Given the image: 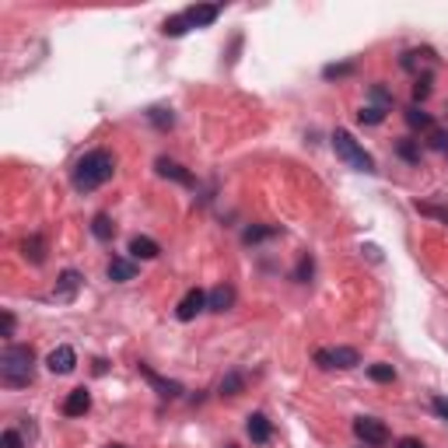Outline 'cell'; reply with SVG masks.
<instances>
[{"label":"cell","mask_w":448,"mask_h":448,"mask_svg":"<svg viewBox=\"0 0 448 448\" xmlns=\"http://www.w3.org/2000/svg\"><path fill=\"white\" fill-rule=\"evenodd\" d=\"M0 448H25V442H21L18 431H4L0 435Z\"/></svg>","instance_id":"1f68e13d"},{"label":"cell","mask_w":448,"mask_h":448,"mask_svg":"<svg viewBox=\"0 0 448 448\" xmlns=\"http://www.w3.org/2000/svg\"><path fill=\"white\" fill-rule=\"evenodd\" d=\"M428 95H431V74L417 78V85H413V105H420V102H424Z\"/></svg>","instance_id":"f1b7e54d"},{"label":"cell","mask_w":448,"mask_h":448,"mask_svg":"<svg viewBox=\"0 0 448 448\" xmlns=\"http://www.w3.org/2000/svg\"><path fill=\"white\" fill-rule=\"evenodd\" d=\"M182 14L189 18L193 28H207V25H214L221 18V4H196V7H186Z\"/></svg>","instance_id":"ba28073f"},{"label":"cell","mask_w":448,"mask_h":448,"mask_svg":"<svg viewBox=\"0 0 448 448\" xmlns=\"http://www.w3.org/2000/svg\"><path fill=\"white\" fill-rule=\"evenodd\" d=\"M315 364L322 371H351L361 364V354L354 347H319L315 351Z\"/></svg>","instance_id":"277c9868"},{"label":"cell","mask_w":448,"mask_h":448,"mask_svg":"<svg viewBox=\"0 0 448 448\" xmlns=\"http://www.w3.org/2000/svg\"><path fill=\"white\" fill-rule=\"evenodd\" d=\"M273 235H280V228H277V224H253V228H246L242 242H246V246H256V242L273 238Z\"/></svg>","instance_id":"d6986e66"},{"label":"cell","mask_w":448,"mask_h":448,"mask_svg":"<svg viewBox=\"0 0 448 448\" xmlns=\"http://www.w3.org/2000/svg\"><path fill=\"white\" fill-rule=\"evenodd\" d=\"M354 435L368 448H385L389 445V428L378 420V417H358L354 420Z\"/></svg>","instance_id":"5b68a950"},{"label":"cell","mask_w":448,"mask_h":448,"mask_svg":"<svg viewBox=\"0 0 448 448\" xmlns=\"http://www.w3.org/2000/svg\"><path fill=\"white\" fill-rule=\"evenodd\" d=\"M396 448H424V442H420V438H399Z\"/></svg>","instance_id":"d590c367"},{"label":"cell","mask_w":448,"mask_h":448,"mask_svg":"<svg viewBox=\"0 0 448 448\" xmlns=\"http://www.w3.org/2000/svg\"><path fill=\"white\" fill-rule=\"evenodd\" d=\"M105 277H109L112 284H126V280L137 277V263H133V260H123V256H112L109 267H105Z\"/></svg>","instance_id":"30bf717a"},{"label":"cell","mask_w":448,"mask_h":448,"mask_svg":"<svg viewBox=\"0 0 448 448\" xmlns=\"http://www.w3.org/2000/svg\"><path fill=\"white\" fill-rule=\"evenodd\" d=\"M406 123H410V130H431V112H424L420 105H410L406 109Z\"/></svg>","instance_id":"44dd1931"},{"label":"cell","mask_w":448,"mask_h":448,"mask_svg":"<svg viewBox=\"0 0 448 448\" xmlns=\"http://www.w3.org/2000/svg\"><path fill=\"white\" fill-rule=\"evenodd\" d=\"M193 25H189V18L186 14H172V18H165V25H162V32L169 35V39H179V35H186Z\"/></svg>","instance_id":"ffe728a7"},{"label":"cell","mask_w":448,"mask_h":448,"mask_svg":"<svg viewBox=\"0 0 448 448\" xmlns=\"http://www.w3.org/2000/svg\"><path fill=\"white\" fill-rule=\"evenodd\" d=\"M35 378V354L25 344H7L0 351V382L7 389H25Z\"/></svg>","instance_id":"6da1fadb"},{"label":"cell","mask_w":448,"mask_h":448,"mask_svg":"<svg viewBox=\"0 0 448 448\" xmlns=\"http://www.w3.org/2000/svg\"><path fill=\"white\" fill-rule=\"evenodd\" d=\"M308 277H312V260H308V256H301V263H298V270H294V280H301V284H305Z\"/></svg>","instance_id":"d6a6232c"},{"label":"cell","mask_w":448,"mask_h":448,"mask_svg":"<svg viewBox=\"0 0 448 448\" xmlns=\"http://www.w3.org/2000/svg\"><path fill=\"white\" fill-rule=\"evenodd\" d=\"M46 368L53 371V375H71L74 368H78V354H74V347H56L49 358H46Z\"/></svg>","instance_id":"52a82bcc"},{"label":"cell","mask_w":448,"mask_h":448,"mask_svg":"<svg viewBox=\"0 0 448 448\" xmlns=\"http://www.w3.org/2000/svg\"><path fill=\"white\" fill-rule=\"evenodd\" d=\"M333 151L351 165V169H358V172H375V158L361 147L358 140H354V133H347V130H337L333 133Z\"/></svg>","instance_id":"3957f363"},{"label":"cell","mask_w":448,"mask_h":448,"mask_svg":"<svg viewBox=\"0 0 448 448\" xmlns=\"http://www.w3.org/2000/svg\"><path fill=\"white\" fill-rule=\"evenodd\" d=\"M21 253H25V260H32L35 267L46 263V242H42V235H28V238L21 242Z\"/></svg>","instance_id":"ac0fdd59"},{"label":"cell","mask_w":448,"mask_h":448,"mask_svg":"<svg viewBox=\"0 0 448 448\" xmlns=\"http://www.w3.org/2000/svg\"><path fill=\"white\" fill-rule=\"evenodd\" d=\"M368 378L389 385V382H396V368H392V364H371V368H368Z\"/></svg>","instance_id":"7402d4cb"},{"label":"cell","mask_w":448,"mask_h":448,"mask_svg":"<svg viewBox=\"0 0 448 448\" xmlns=\"http://www.w3.org/2000/svg\"><path fill=\"white\" fill-rule=\"evenodd\" d=\"M420 140H399V158L403 162H410V165H417L420 162V147H417Z\"/></svg>","instance_id":"4316f807"},{"label":"cell","mask_w":448,"mask_h":448,"mask_svg":"<svg viewBox=\"0 0 448 448\" xmlns=\"http://www.w3.org/2000/svg\"><path fill=\"white\" fill-rule=\"evenodd\" d=\"M0 337H14V315L0 312Z\"/></svg>","instance_id":"836d02e7"},{"label":"cell","mask_w":448,"mask_h":448,"mask_svg":"<svg viewBox=\"0 0 448 448\" xmlns=\"http://www.w3.org/2000/svg\"><path fill=\"white\" fill-rule=\"evenodd\" d=\"M140 375H144V378L155 385V392H158V396H165V399H179V396H182V385H179V382H172V378H162V375H158V371H151L147 364H140Z\"/></svg>","instance_id":"9c48e42d"},{"label":"cell","mask_w":448,"mask_h":448,"mask_svg":"<svg viewBox=\"0 0 448 448\" xmlns=\"http://www.w3.org/2000/svg\"><path fill=\"white\" fill-rule=\"evenodd\" d=\"M431 410H435L442 420H448V399L445 396H435V399H431Z\"/></svg>","instance_id":"e575fe53"},{"label":"cell","mask_w":448,"mask_h":448,"mask_svg":"<svg viewBox=\"0 0 448 448\" xmlns=\"http://www.w3.org/2000/svg\"><path fill=\"white\" fill-rule=\"evenodd\" d=\"M371 105H378V109L389 112V109H392V95L382 88V85H371Z\"/></svg>","instance_id":"83f0119b"},{"label":"cell","mask_w":448,"mask_h":448,"mask_svg":"<svg viewBox=\"0 0 448 448\" xmlns=\"http://www.w3.org/2000/svg\"><path fill=\"white\" fill-rule=\"evenodd\" d=\"M428 147H431V151H448V133H445V130H431Z\"/></svg>","instance_id":"4dcf8cb0"},{"label":"cell","mask_w":448,"mask_h":448,"mask_svg":"<svg viewBox=\"0 0 448 448\" xmlns=\"http://www.w3.org/2000/svg\"><path fill=\"white\" fill-rule=\"evenodd\" d=\"M242 389H246V378H242L238 371H231V375L221 378V396H238Z\"/></svg>","instance_id":"603a6c76"},{"label":"cell","mask_w":448,"mask_h":448,"mask_svg":"<svg viewBox=\"0 0 448 448\" xmlns=\"http://www.w3.org/2000/svg\"><path fill=\"white\" fill-rule=\"evenodd\" d=\"M130 256H133V260H158V256H162V246H158L155 238H147V235H133Z\"/></svg>","instance_id":"4fadbf2b"},{"label":"cell","mask_w":448,"mask_h":448,"mask_svg":"<svg viewBox=\"0 0 448 448\" xmlns=\"http://www.w3.org/2000/svg\"><path fill=\"white\" fill-rule=\"evenodd\" d=\"M91 410V392L88 389H74L67 399H63V417H85Z\"/></svg>","instance_id":"8fae6325"},{"label":"cell","mask_w":448,"mask_h":448,"mask_svg":"<svg viewBox=\"0 0 448 448\" xmlns=\"http://www.w3.org/2000/svg\"><path fill=\"white\" fill-rule=\"evenodd\" d=\"M417 210H420V214H428V217H435V221H442V224H448V207H435V203H417Z\"/></svg>","instance_id":"f546056e"},{"label":"cell","mask_w":448,"mask_h":448,"mask_svg":"<svg viewBox=\"0 0 448 448\" xmlns=\"http://www.w3.org/2000/svg\"><path fill=\"white\" fill-rule=\"evenodd\" d=\"M91 235H95L98 242H112V238H116L112 217H109V214H95V217H91Z\"/></svg>","instance_id":"e0dca14e"},{"label":"cell","mask_w":448,"mask_h":448,"mask_svg":"<svg viewBox=\"0 0 448 448\" xmlns=\"http://www.w3.org/2000/svg\"><path fill=\"white\" fill-rule=\"evenodd\" d=\"M354 71H358L354 63H329V67L322 71V78H326V81H340V78H351Z\"/></svg>","instance_id":"484cf974"},{"label":"cell","mask_w":448,"mask_h":448,"mask_svg":"<svg viewBox=\"0 0 448 448\" xmlns=\"http://www.w3.org/2000/svg\"><path fill=\"white\" fill-rule=\"evenodd\" d=\"M246 431H249L253 445H267L270 438H273V424L267 420V413H253L249 424H246Z\"/></svg>","instance_id":"7c38bea8"},{"label":"cell","mask_w":448,"mask_h":448,"mask_svg":"<svg viewBox=\"0 0 448 448\" xmlns=\"http://www.w3.org/2000/svg\"><path fill=\"white\" fill-rule=\"evenodd\" d=\"M81 280H85V277H81L78 270H63V273H60V280H56V291H53V294H56L60 301H71V298L78 294Z\"/></svg>","instance_id":"5bb4252c"},{"label":"cell","mask_w":448,"mask_h":448,"mask_svg":"<svg viewBox=\"0 0 448 448\" xmlns=\"http://www.w3.org/2000/svg\"><path fill=\"white\" fill-rule=\"evenodd\" d=\"M147 119H151V123H155L158 130H169V126L176 123L172 109H162V105H158V109H147Z\"/></svg>","instance_id":"cb8c5ba5"},{"label":"cell","mask_w":448,"mask_h":448,"mask_svg":"<svg viewBox=\"0 0 448 448\" xmlns=\"http://www.w3.org/2000/svg\"><path fill=\"white\" fill-rule=\"evenodd\" d=\"M203 308H207V294H203L200 287H193V291L182 294V301L176 305V319H179V322H193Z\"/></svg>","instance_id":"8992f818"},{"label":"cell","mask_w":448,"mask_h":448,"mask_svg":"<svg viewBox=\"0 0 448 448\" xmlns=\"http://www.w3.org/2000/svg\"><path fill=\"white\" fill-rule=\"evenodd\" d=\"M231 305H235V287L231 284H221V287H214L207 294V308L210 312H228Z\"/></svg>","instance_id":"9a60e30c"},{"label":"cell","mask_w":448,"mask_h":448,"mask_svg":"<svg viewBox=\"0 0 448 448\" xmlns=\"http://www.w3.org/2000/svg\"><path fill=\"white\" fill-rule=\"evenodd\" d=\"M112 176H116V155L105 151V147H98V151H88L74 165V189L78 193H91V189L105 186Z\"/></svg>","instance_id":"7a4b0ae2"},{"label":"cell","mask_w":448,"mask_h":448,"mask_svg":"<svg viewBox=\"0 0 448 448\" xmlns=\"http://www.w3.org/2000/svg\"><path fill=\"white\" fill-rule=\"evenodd\" d=\"M109 448H123V445H109Z\"/></svg>","instance_id":"8d00e7d4"},{"label":"cell","mask_w":448,"mask_h":448,"mask_svg":"<svg viewBox=\"0 0 448 448\" xmlns=\"http://www.w3.org/2000/svg\"><path fill=\"white\" fill-rule=\"evenodd\" d=\"M155 169H158V176H165V179H176L179 186H193V176L182 169L179 162H172V158H158V162H155Z\"/></svg>","instance_id":"2e32d148"},{"label":"cell","mask_w":448,"mask_h":448,"mask_svg":"<svg viewBox=\"0 0 448 448\" xmlns=\"http://www.w3.org/2000/svg\"><path fill=\"white\" fill-rule=\"evenodd\" d=\"M385 119V109H378V105H364L358 112V123H364V126H378Z\"/></svg>","instance_id":"d4e9b609"}]
</instances>
